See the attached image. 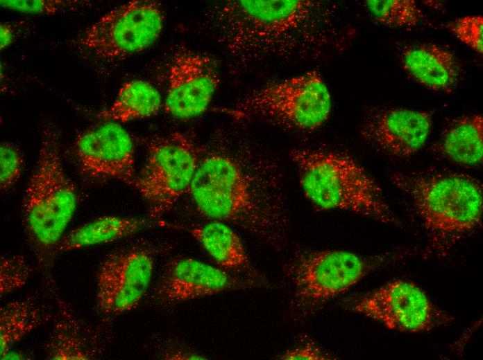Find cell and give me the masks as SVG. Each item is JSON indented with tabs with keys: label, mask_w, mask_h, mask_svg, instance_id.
<instances>
[{
	"label": "cell",
	"mask_w": 483,
	"mask_h": 360,
	"mask_svg": "<svg viewBox=\"0 0 483 360\" xmlns=\"http://www.w3.org/2000/svg\"><path fill=\"white\" fill-rule=\"evenodd\" d=\"M87 1L77 0H1V7L18 12L53 15L72 11L87 4Z\"/></svg>",
	"instance_id": "obj_25"
},
{
	"label": "cell",
	"mask_w": 483,
	"mask_h": 360,
	"mask_svg": "<svg viewBox=\"0 0 483 360\" xmlns=\"http://www.w3.org/2000/svg\"><path fill=\"white\" fill-rule=\"evenodd\" d=\"M15 31L12 26L8 23H1L0 25V46L1 50H4L8 47L15 37Z\"/></svg>",
	"instance_id": "obj_30"
},
{
	"label": "cell",
	"mask_w": 483,
	"mask_h": 360,
	"mask_svg": "<svg viewBox=\"0 0 483 360\" xmlns=\"http://www.w3.org/2000/svg\"><path fill=\"white\" fill-rule=\"evenodd\" d=\"M289 156L305 196L316 207L398 224L378 183L349 156L315 147L295 148Z\"/></svg>",
	"instance_id": "obj_5"
},
{
	"label": "cell",
	"mask_w": 483,
	"mask_h": 360,
	"mask_svg": "<svg viewBox=\"0 0 483 360\" xmlns=\"http://www.w3.org/2000/svg\"><path fill=\"white\" fill-rule=\"evenodd\" d=\"M188 231L222 268L235 271L251 270L240 237L226 223L210 220Z\"/></svg>",
	"instance_id": "obj_19"
},
{
	"label": "cell",
	"mask_w": 483,
	"mask_h": 360,
	"mask_svg": "<svg viewBox=\"0 0 483 360\" xmlns=\"http://www.w3.org/2000/svg\"><path fill=\"white\" fill-rule=\"evenodd\" d=\"M161 3L134 0L117 6L85 28L73 40L78 53L96 64H110L152 46L164 27Z\"/></svg>",
	"instance_id": "obj_8"
},
{
	"label": "cell",
	"mask_w": 483,
	"mask_h": 360,
	"mask_svg": "<svg viewBox=\"0 0 483 360\" xmlns=\"http://www.w3.org/2000/svg\"><path fill=\"white\" fill-rule=\"evenodd\" d=\"M432 127L430 112L392 107L368 111L360 134L371 145L388 155L407 157L421 150Z\"/></svg>",
	"instance_id": "obj_14"
},
{
	"label": "cell",
	"mask_w": 483,
	"mask_h": 360,
	"mask_svg": "<svg viewBox=\"0 0 483 360\" xmlns=\"http://www.w3.org/2000/svg\"><path fill=\"white\" fill-rule=\"evenodd\" d=\"M331 109L327 85L313 71L266 83L220 111L238 122L261 121L309 133L325 123Z\"/></svg>",
	"instance_id": "obj_7"
},
{
	"label": "cell",
	"mask_w": 483,
	"mask_h": 360,
	"mask_svg": "<svg viewBox=\"0 0 483 360\" xmlns=\"http://www.w3.org/2000/svg\"><path fill=\"white\" fill-rule=\"evenodd\" d=\"M447 28L459 41L478 53L483 52V17L469 15L458 18Z\"/></svg>",
	"instance_id": "obj_27"
},
{
	"label": "cell",
	"mask_w": 483,
	"mask_h": 360,
	"mask_svg": "<svg viewBox=\"0 0 483 360\" xmlns=\"http://www.w3.org/2000/svg\"><path fill=\"white\" fill-rule=\"evenodd\" d=\"M333 357L323 350L315 341L306 338L297 341L294 345L285 350L279 357L280 359H331Z\"/></svg>",
	"instance_id": "obj_28"
},
{
	"label": "cell",
	"mask_w": 483,
	"mask_h": 360,
	"mask_svg": "<svg viewBox=\"0 0 483 360\" xmlns=\"http://www.w3.org/2000/svg\"><path fill=\"white\" fill-rule=\"evenodd\" d=\"M154 251L135 246L115 251L101 263L96 276V305L105 315H119L136 308L153 276Z\"/></svg>",
	"instance_id": "obj_11"
},
{
	"label": "cell",
	"mask_w": 483,
	"mask_h": 360,
	"mask_svg": "<svg viewBox=\"0 0 483 360\" xmlns=\"http://www.w3.org/2000/svg\"><path fill=\"white\" fill-rule=\"evenodd\" d=\"M32 273L33 269L24 256H2L0 260L1 298L22 289Z\"/></svg>",
	"instance_id": "obj_24"
},
{
	"label": "cell",
	"mask_w": 483,
	"mask_h": 360,
	"mask_svg": "<svg viewBox=\"0 0 483 360\" xmlns=\"http://www.w3.org/2000/svg\"><path fill=\"white\" fill-rule=\"evenodd\" d=\"M57 314L46 345V357L51 360H90L101 352L96 330L80 321L69 305L57 296Z\"/></svg>",
	"instance_id": "obj_16"
},
{
	"label": "cell",
	"mask_w": 483,
	"mask_h": 360,
	"mask_svg": "<svg viewBox=\"0 0 483 360\" xmlns=\"http://www.w3.org/2000/svg\"><path fill=\"white\" fill-rule=\"evenodd\" d=\"M163 224L151 217L102 216L65 234L58 246V253L113 242Z\"/></svg>",
	"instance_id": "obj_18"
},
{
	"label": "cell",
	"mask_w": 483,
	"mask_h": 360,
	"mask_svg": "<svg viewBox=\"0 0 483 360\" xmlns=\"http://www.w3.org/2000/svg\"><path fill=\"white\" fill-rule=\"evenodd\" d=\"M52 314L33 297L11 300L0 308L1 359L33 330L45 324Z\"/></svg>",
	"instance_id": "obj_22"
},
{
	"label": "cell",
	"mask_w": 483,
	"mask_h": 360,
	"mask_svg": "<svg viewBox=\"0 0 483 360\" xmlns=\"http://www.w3.org/2000/svg\"><path fill=\"white\" fill-rule=\"evenodd\" d=\"M146 153L133 187L146 204L149 217L159 219L189 191L200 150L189 137L176 132L151 138Z\"/></svg>",
	"instance_id": "obj_9"
},
{
	"label": "cell",
	"mask_w": 483,
	"mask_h": 360,
	"mask_svg": "<svg viewBox=\"0 0 483 360\" xmlns=\"http://www.w3.org/2000/svg\"><path fill=\"white\" fill-rule=\"evenodd\" d=\"M74 152L78 168L94 179H116L133 186L135 148L128 132L113 121H104L77 135Z\"/></svg>",
	"instance_id": "obj_13"
},
{
	"label": "cell",
	"mask_w": 483,
	"mask_h": 360,
	"mask_svg": "<svg viewBox=\"0 0 483 360\" xmlns=\"http://www.w3.org/2000/svg\"><path fill=\"white\" fill-rule=\"evenodd\" d=\"M58 130L52 123L44 127L37 161L22 202L25 233L37 264L44 269L53 264L78 199L62 163Z\"/></svg>",
	"instance_id": "obj_4"
},
{
	"label": "cell",
	"mask_w": 483,
	"mask_h": 360,
	"mask_svg": "<svg viewBox=\"0 0 483 360\" xmlns=\"http://www.w3.org/2000/svg\"><path fill=\"white\" fill-rule=\"evenodd\" d=\"M392 183L410 199L427 236L430 251L445 256L480 225L482 186L452 172L393 174Z\"/></svg>",
	"instance_id": "obj_3"
},
{
	"label": "cell",
	"mask_w": 483,
	"mask_h": 360,
	"mask_svg": "<svg viewBox=\"0 0 483 360\" xmlns=\"http://www.w3.org/2000/svg\"><path fill=\"white\" fill-rule=\"evenodd\" d=\"M438 150L448 159L475 165L483 158V118L480 114L454 120L443 132Z\"/></svg>",
	"instance_id": "obj_20"
},
{
	"label": "cell",
	"mask_w": 483,
	"mask_h": 360,
	"mask_svg": "<svg viewBox=\"0 0 483 360\" xmlns=\"http://www.w3.org/2000/svg\"><path fill=\"white\" fill-rule=\"evenodd\" d=\"M364 5L373 19L390 28H413L423 18L412 0H368Z\"/></svg>",
	"instance_id": "obj_23"
},
{
	"label": "cell",
	"mask_w": 483,
	"mask_h": 360,
	"mask_svg": "<svg viewBox=\"0 0 483 360\" xmlns=\"http://www.w3.org/2000/svg\"><path fill=\"white\" fill-rule=\"evenodd\" d=\"M164 111L189 119L208 107L220 78L215 61L186 46L177 48L168 63Z\"/></svg>",
	"instance_id": "obj_12"
},
{
	"label": "cell",
	"mask_w": 483,
	"mask_h": 360,
	"mask_svg": "<svg viewBox=\"0 0 483 360\" xmlns=\"http://www.w3.org/2000/svg\"><path fill=\"white\" fill-rule=\"evenodd\" d=\"M283 191L276 160L242 136L223 131L200 151L189 192L203 216L281 246L289 224Z\"/></svg>",
	"instance_id": "obj_1"
},
{
	"label": "cell",
	"mask_w": 483,
	"mask_h": 360,
	"mask_svg": "<svg viewBox=\"0 0 483 360\" xmlns=\"http://www.w3.org/2000/svg\"><path fill=\"white\" fill-rule=\"evenodd\" d=\"M398 258L396 253L364 256L340 250L296 252L284 267L291 291V317L298 322L310 318L370 273Z\"/></svg>",
	"instance_id": "obj_6"
},
{
	"label": "cell",
	"mask_w": 483,
	"mask_h": 360,
	"mask_svg": "<svg viewBox=\"0 0 483 360\" xmlns=\"http://www.w3.org/2000/svg\"><path fill=\"white\" fill-rule=\"evenodd\" d=\"M350 309L389 329L421 332L447 325L452 318L414 283L396 280L355 299Z\"/></svg>",
	"instance_id": "obj_10"
},
{
	"label": "cell",
	"mask_w": 483,
	"mask_h": 360,
	"mask_svg": "<svg viewBox=\"0 0 483 360\" xmlns=\"http://www.w3.org/2000/svg\"><path fill=\"white\" fill-rule=\"evenodd\" d=\"M164 359H206L207 358L197 352H193L181 348H173L163 352Z\"/></svg>",
	"instance_id": "obj_29"
},
{
	"label": "cell",
	"mask_w": 483,
	"mask_h": 360,
	"mask_svg": "<svg viewBox=\"0 0 483 360\" xmlns=\"http://www.w3.org/2000/svg\"><path fill=\"white\" fill-rule=\"evenodd\" d=\"M202 26L233 74L271 59H318L341 42L333 8L322 1H222L206 11Z\"/></svg>",
	"instance_id": "obj_2"
},
{
	"label": "cell",
	"mask_w": 483,
	"mask_h": 360,
	"mask_svg": "<svg viewBox=\"0 0 483 360\" xmlns=\"http://www.w3.org/2000/svg\"><path fill=\"white\" fill-rule=\"evenodd\" d=\"M248 285L206 262L189 257H180L165 265L155 287L153 296L159 305H174L242 289Z\"/></svg>",
	"instance_id": "obj_15"
},
{
	"label": "cell",
	"mask_w": 483,
	"mask_h": 360,
	"mask_svg": "<svg viewBox=\"0 0 483 360\" xmlns=\"http://www.w3.org/2000/svg\"><path fill=\"white\" fill-rule=\"evenodd\" d=\"M24 165L20 150L13 143L2 142L0 145V188L12 189L20 179Z\"/></svg>",
	"instance_id": "obj_26"
},
{
	"label": "cell",
	"mask_w": 483,
	"mask_h": 360,
	"mask_svg": "<svg viewBox=\"0 0 483 360\" xmlns=\"http://www.w3.org/2000/svg\"><path fill=\"white\" fill-rule=\"evenodd\" d=\"M400 60L412 79L432 91L451 92L460 78L461 69L455 55L438 45L408 47L402 51Z\"/></svg>",
	"instance_id": "obj_17"
},
{
	"label": "cell",
	"mask_w": 483,
	"mask_h": 360,
	"mask_svg": "<svg viewBox=\"0 0 483 360\" xmlns=\"http://www.w3.org/2000/svg\"><path fill=\"white\" fill-rule=\"evenodd\" d=\"M162 104L161 95L153 85L133 80L121 86L112 105L99 116L104 121L124 123L155 116Z\"/></svg>",
	"instance_id": "obj_21"
}]
</instances>
